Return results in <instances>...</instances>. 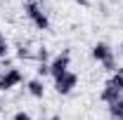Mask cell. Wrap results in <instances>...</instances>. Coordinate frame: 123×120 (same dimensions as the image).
<instances>
[{
	"label": "cell",
	"mask_w": 123,
	"mask_h": 120,
	"mask_svg": "<svg viewBox=\"0 0 123 120\" xmlns=\"http://www.w3.org/2000/svg\"><path fill=\"white\" fill-rule=\"evenodd\" d=\"M118 49H121V54H123V40H121V45H118Z\"/></svg>",
	"instance_id": "obj_17"
},
{
	"label": "cell",
	"mask_w": 123,
	"mask_h": 120,
	"mask_svg": "<svg viewBox=\"0 0 123 120\" xmlns=\"http://www.w3.org/2000/svg\"><path fill=\"white\" fill-rule=\"evenodd\" d=\"M33 59L38 61V64H47V59H50V49H47V47H38V49L33 52Z\"/></svg>",
	"instance_id": "obj_10"
},
{
	"label": "cell",
	"mask_w": 123,
	"mask_h": 120,
	"mask_svg": "<svg viewBox=\"0 0 123 120\" xmlns=\"http://www.w3.org/2000/svg\"><path fill=\"white\" fill-rule=\"evenodd\" d=\"M109 115L111 120H123V97L109 104Z\"/></svg>",
	"instance_id": "obj_8"
},
{
	"label": "cell",
	"mask_w": 123,
	"mask_h": 120,
	"mask_svg": "<svg viewBox=\"0 0 123 120\" xmlns=\"http://www.w3.org/2000/svg\"><path fill=\"white\" fill-rule=\"evenodd\" d=\"M17 57L19 59H33V52H31L29 45H19L17 47Z\"/></svg>",
	"instance_id": "obj_11"
},
{
	"label": "cell",
	"mask_w": 123,
	"mask_h": 120,
	"mask_svg": "<svg viewBox=\"0 0 123 120\" xmlns=\"http://www.w3.org/2000/svg\"><path fill=\"white\" fill-rule=\"evenodd\" d=\"M7 52H10V43H7V38L0 33V57L5 59V57H7Z\"/></svg>",
	"instance_id": "obj_12"
},
{
	"label": "cell",
	"mask_w": 123,
	"mask_h": 120,
	"mask_svg": "<svg viewBox=\"0 0 123 120\" xmlns=\"http://www.w3.org/2000/svg\"><path fill=\"white\" fill-rule=\"evenodd\" d=\"M36 73H38V78L50 75V64H38V66H36Z\"/></svg>",
	"instance_id": "obj_14"
},
{
	"label": "cell",
	"mask_w": 123,
	"mask_h": 120,
	"mask_svg": "<svg viewBox=\"0 0 123 120\" xmlns=\"http://www.w3.org/2000/svg\"><path fill=\"white\" fill-rule=\"evenodd\" d=\"M102 71H107V73H114L116 71V59L111 57V59H107L104 64H102Z\"/></svg>",
	"instance_id": "obj_13"
},
{
	"label": "cell",
	"mask_w": 123,
	"mask_h": 120,
	"mask_svg": "<svg viewBox=\"0 0 123 120\" xmlns=\"http://www.w3.org/2000/svg\"><path fill=\"white\" fill-rule=\"evenodd\" d=\"M21 82H24V73L12 66V68H7L0 75V92H10V90H14L17 85H21Z\"/></svg>",
	"instance_id": "obj_2"
},
{
	"label": "cell",
	"mask_w": 123,
	"mask_h": 120,
	"mask_svg": "<svg viewBox=\"0 0 123 120\" xmlns=\"http://www.w3.org/2000/svg\"><path fill=\"white\" fill-rule=\"evenodd\" d=\"M114 57V49L107 45V43H95L92 45V59L99 61V64H104L107 59H111Z\"/></svg>",
	"instance_id": "obj_5"
},
{
	"label": "cell",
	"mask_w": 123,
	"mask_h": 120,
	"mask_svg": "<svg viewBox=\"0 0 123 120\" xmlns=\"http://www.w3.org/2000/svg\"><path fill=\"white\" fill-rule=\"evenodd\" d=\"M14 120H33V118H31L26 111H17V113H14Z\"/></svg>",
	"instance_id": "obj_15"
},
{
	"label": "cell",
	"mask_w": 123,
	"mask_h": 120,
	"mask_svg": "<svg viewBox=\"0 0 123 120\" xmlns=\"http://www.w3.org/2000/svg\"><path fill=\"white\" fill-rule=\"evenodd\" d=\"M76 85H78V75L74 71H66L59 78H55V92L57 94H71Z\"/></svg>",
	"instance_id": "obj_3"
},
{
	"label": "cell",
	"mask_w": 123,
	"mask_h": 120,
	"mask_svg": "<svg viewBox=\"0 0 123 120\" xmlns=\"http://www.w3.org/2000/svg\"><path fill=\"white\" fill-rule=\"evenodd\" d=\"M26 92L31 97H36V99H43L45 97V82H43V78H31L26 82Z\"/></svg>",
	"instance_id": "obj_6"
},
{
	"label": "cell",
	"mask_w": 123,
	"mask_h": 120,
	"mask_svg": "<svg viewBox=\"0 0 123 120\" xmlns=\"http://www.w3.org/2000/svg\"><path fill=\"white\" fill-rule=\"evenodd\" d=\"M78 5H90V0H76Z\"/></svg>",
	"instance_id": "obj_16"
},
{
	"label": "cell",
	"mask_w": 123,
	"mask_h": 120,
	"mask_svg": "<svg viewBox=\"0 0 123 120\" xmlns=\"http://www.w3.org/2000/svg\"><path fill=\"white\" fill-rule=\"evenodd\" d=\"M24 12H26L29 21L38 31H47L50 28V19H47L45 10H43V5H40V0H26V2H24Z\"/></svg>",
	"instance_id": "obj_1"
},
{
	"label": "cell",
	"mask_w": 123,
	"mask_h": 120,
	"mask_svg": "<svg viewBox=\"0 0 123 120\" xmlns=\"http://www.w3.org/2000/svg\"><path fill=\"white\" fill-rule=\"evenodd\" d=\"M99 99L102 101H107V104H111V101H116V99H121V92L116 90V87H111V85H104V90L99 92Z\"/></svg>",
	"instance_id": "obj_7"
},
{
	"label": "cell",
	"mask_w": 123,
	"mask_h": 120,
	"mask_svg": "<svg viewBox=\"0 0 123 120\" xmlns=\"http://www.w3.org/2000/svg\"><path fill=\"white\" fill-rule=\"evenodd\" d=\"M69 64H71V52L64 49L62 54H57L55 59L50 61V75H52V78H59L62 73L69 71Z\"/></svg>",
	"instance_id": "obj_4"
},
{
	"label": "cell",
	"mask_w": 123,
	"mask_h": 120,
	"mask_svg": "<svg viewBox=\"0 0 123 120\" xmlns=\"http://www.w3.org/2000/svg\"><path fill=\"white\" fill-rule=\"evenodd\" d=\"M107 82L111 85V87H116V90H118V92L123 94V66H121V68H116V71H114V75L109 78Z\"/></svg>",
	"instance_id": "obj_9"
},
{
	"label": "cell",
	"mask_w": 123,
	"mask_h": 120,
	"mask_svg": "<svg viewBox=\"0 0 123 120\" xmlns=\"http://www.w3.org/2000/svg\"><path fill=\"white\" fill-rule=\"evenodd\" d=\"M45 120H62V118H57V115H55V118H45Z\"/></svg>",
	"instance_id": "obj_18"
}]
</instances>
